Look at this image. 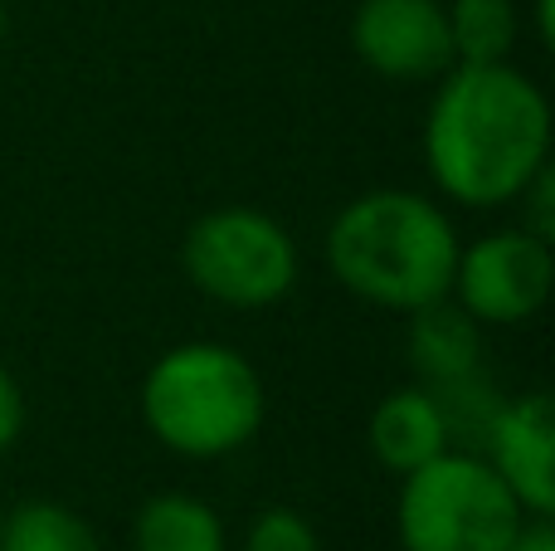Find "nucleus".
Instances as JSON below:
<instances>
[{
  "label": "nucleus",
  "instance_id": "obj_19",
  "mask_svg": "<svg viewBox=\"0 0 555 551\" xmlns=\"http://www.w3.org/2000/svg\"><path fill=\"white\" fill-rule=\"evenodd\" d=\"M5 25H10V15H5V0H0V44H5Z\"/></svg>",
  "mask_w": 555,
  "mask_h": 551
},
{
  "label": "nucleus",
  "instance_id": "obj_13",
  "mask_svg": "<svg viewBox=\"0 0 555 551\" xmlns=\"http://www.w3.org/2000/svg\"><path fill=\"white\" fill-rule=\"evenodd\" d=\"M0 551H103V542L74 508L29 498L0 517Z\"/></svg>",
  "mask_w": 555,
  "mask_h": 551
},
{
  "label": "nucleus",
  "instance_id": "obj_6",
  "mask_svg": "<svg viewBox=\"0 0 555 551\" xmlns=\"http://www.w3.org/2000/svg\"><path fill=\"white\" fill-rule=\"evenodd\" d=\"M555 259L551 244L527 230H492L459 249L449 298L478 328H517L531 322L551 298Z\"/></svg>",
  "mask_w": 555,
  "mask_h": 551
},
{
  "label": "nucleus",
  "instance_id": "obj_11",
  "mask_svg": "<svg viewBox=\"0 0 555 551\" xmlns=\"http://www.w3.org/2000/svg\"><path fill=\"white\" fill-rule=\"evenodd\" d=\"M132 551H230V537L205 498L156 494L132 517Z\"/></svg>",
  "mask_w": 555,
  "mask_h": 551
},
{
  "label": "nucleus",
  "instance_id": "obj_2",
  "mask_svg": "<svg viewBox=\"0 0 555 551\" xmlns=\"http://www.w3.org/2000/svg\"><path fill=\"white\" fill-rule=\"evenodd\" d=\"M459 249V230L439 210V201L400 185L346 201L326 230L332 279L390 312H420L449 298Z\"/></svg>",
  "mask_w": 555,
  "mask_h": 551
},
{
  "label": "nucleus",
  "instance_id": "obj_14",
  "mask_svg": "<svg viewBox=\"0 0 555 551\" xmlns=\"http://www.w3.org/2000/svg\"><path fill=\"white\" fill-rule=\"evenodd\" d=\"M244 551H322V537L297 508H263L244 533Z\"/></svg>",
  "mask_w": 555,
  "mask_h": 551
},
{
  "label": "nucleus",
  "instance_id": "obj_10",
  "mask_svg": "<svg viewBox=\"0 0 555 551\" xmlns=\"http://www.w3.org/2000/svg\"><path fill=\"white\" fill-rule=\"evenodd\" d=\"M410 357L429 390L459 386L482 371V332L459 303L439 298L410 312Z\"/></svg>",
  "mask_w": 555,
  "mask_h": 551
},
{
  "label": "nucleus",
  "instance_id": "obj_8",
  "mask_svg": "<svg viewBox=\"0 0 555 551\" xmlns=\"http://www.w3.org/2000/svg\"><path fill=\"white\" fill-rule=\"evenodd\" d=\"M482 449L492 474L512 488L527 517L555 513V410L546 390L502 400L482 430Z\"/></svg>",
  "mask_w": 555,
  "mask_h": 551
},
{
  "label": "nucleus",
  "instance_id": "obj_3",
  "mask_svg": "<svg viewBox=\"0 0 555 551\" xmlns=\"http://www.w3.org/2000/svg\"><path fill=\"white\" fill-rule=\"evenodd\" d=\"M142 425L181 459H224L263 425V381L230 342H181L142 381Z\"/></svg>",
  "mask_w": 555,
  "mask_h": 551
},
{
  "label": "nucleus",
  "instance_id": "obj_9",
  "mask_svg": "<svg viewBox=\"0 0 555 551\" xmlns=\"http://www.w3.org/2000/svg\"><path fill=\"white\" fill-rule=\"evenodd\" d=\"M371 454L380 469H390L395 478H404L410 469L429 464L434 454L453 449V435H449V420H443V406L434 400L429 386H404V390H390L380 406L371 410Z\"/></svg>",
  "mask_w": 555,
  "mask_h": 551
},
{
  "label": "nucleus",
  "instance_id": "obj_4",
  "mask_svg": "<svg viewBox=\"0 0 555 551\" xmlns=\"http://www.w3.org/2000/svg\"><path fill=\"white\" fill-rule=\"evenodd\" d=\"M527 508L482 454L443 449L400 478L395 533L404 551H507Z\"/></svg>",
  "mask_w": 555,
  "mask_h": 551
},
{
  "label": "nucleus",
  "instance_id": "obj_15",
  "mask_svg": "<svg viewBox=\"0 0 555 551\" xmlns=\"http://www.w3.org/2000/svg\"><path fill=\"white\" fill-rule=\"evenodd\" d=\"M517 201H521V230L551 244L555 240V171H551V162L531 176L527 191H521Z\"/></svg>",
  "mask_w": 555,
  "mask_h": 551
},
{
  "label": "nucleus",
  "instance_id": "obj_12",
  "mask_svg": "<svg viewBox=\"0 0 555 551\" xmlns=\"http://www.w3.org/2000/svg\"><path fill=\"white\" fill-rule=\"evenodd\" d=\"M453 64H507L521 35L517 0H443Z\"/></svg>",
  "mask_w": 555,
  "mask_h": 551
},
{
  "label": "nucleus",
  "instance_id": "obj_17",
  "mask_svg": "<svg viewBox=\"0 0 555 551\" xmlns=\"http://www.w3.org/2000/svg\"><path fill=\"white\" fill-rule=\"evenodd\" d=\"M507 551H555V533H551V517H527L521 533L512 537Z\"/></svg>",
  "mask_w": 555,
  "mask_h": 551
},
{
  "label": "nucleus",
  "instance_id": "obj_5",
  "mask_svg": "<svg viewBox=\"0 0 555 551\" xmlns=\"http://www.w3.org/2000/svg\"><path fill=\"white\" fill-rule=\"evenodd\" d=\"M185 279L224 308H273L297 289V240L254 205L205 210L181 244Z\"/></svg>",
  "mask_w": 555,
  "mask_h": 551
},
{
  "label": "nucleus",
  "instance_id": "obj_7",
  "mask_svg": "<svg viewBox=\"0 0 555 551\" xmlns=\"http://www.w3.org/2000/svg\"><path fill=\"white\" fill-rule=\"evenodd\" d=\"M351 49L371 74L424 84L453 68L443 0H361L351 15Z\"/></svg>",
  "mask_w": 555,
  "mask_h": 551
},
{
  "label": "nucleus",
  "instance_id": "obj_16",
  "mask_svg": "<svg viewBox=\"0 0 555 551\" xmlns=\"http://www.w3.org/2000/svg\"><path fill=\"white\" fill-rule=\"evenodd\" d=\"M25 430V396H20V381L10 376V367H0V454L20 439Z\"/></svg>",
  "mask_w": 555,
  "mask_h": 551
},
{
  "label": "nucleus",
  "instance_id": "obj_18",
  "mask_svg": "<svg viewBox=\"0 0 555 551\" xmlns=\"http://www.w3.org/2000/svg\"><path fill=\"white\" fill-rule=\"evenodd\" d=\"M537 39L541 44L555 39V0H537Z\"/></svg>",
  "mask_w": 555,
  "mask_h": 551
},
{
  "label": "nucleus",
  "instance_id": "obj_1",
  "mask_svg": "<svg viewBox=\"0 0 555 551\" xmlns=\"http://www.w3.org/2000/svg\"><path fill=\"white\" fill-rule=\"evenodd\" d=\"M551 162V103L512 64H453L424 117V166L468 210L512 205Z\"/></svg>",
  "mask_w": 555,
  "mask_h": 551
}]
</instances>
